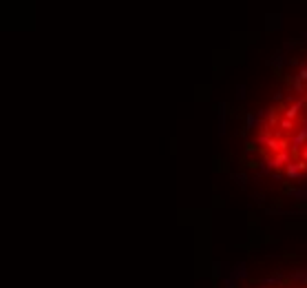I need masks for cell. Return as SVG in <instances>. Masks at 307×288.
<instances>
[{"mask_svg":"<svg viewBox=\"0 0 307 288\" xmlns=\"http://www.w3.org/2000/svg\"><path fill=\"white\" fill-rule=\"evenodd\" d=\"M263 288H307V284H274V286H263Z\"/></svg>","mask_w":307,"mask_h":288,"instance_id":"2","label":"cell"},{"mask_svg":"<svg viewBox=\"0 0 307 288\" xmlns=\"http://www.w3.org/2000/svg\"><path fill=\"white\" fill-rule=\"evenodd\" d=\"M288 82L292 93L276 96V104L265 111L263 129L248 151H259L274 171L301 177L307 171V67Z\"/></svg>","mask_w":307,"mask_h":288,"instance_id":"1","label":"cell"}]
</instances>
